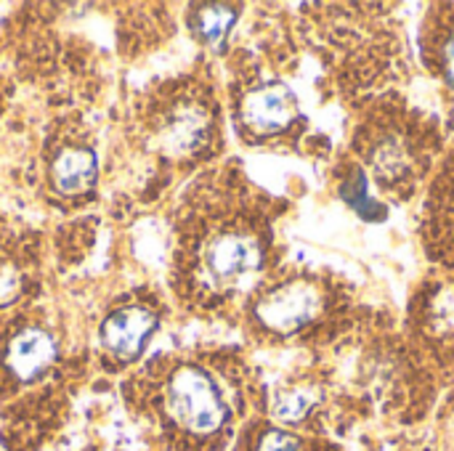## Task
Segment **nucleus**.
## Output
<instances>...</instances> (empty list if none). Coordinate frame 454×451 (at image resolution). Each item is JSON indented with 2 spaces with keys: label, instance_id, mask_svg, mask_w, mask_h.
<instances>
[{
  "label": "nucleus",
  "instance_id": "423d86ee",
  "mask_svg": "<svg viewBox=\"0 0 454 451\" xmlns=\"http://www.w3.org/2000/svg\"><path fill=\"white\" fill-rule=\"evenodd\" d=\"M53 340L40 330H27L8 346V367L16 377L32 380L53 362Z\"/></svg>",
  "mask_w": 454,
  "mask_h": 451
},
{
  "label": "nucleus",
  "instance_id": "7ed1b4c3",
  "mask_svg": "<svg viewBox=\"0 0 454 451\" xmlns=\"http://www.w3.org/2000/svg\"><path fill=\"white\" fill-rule=\"evenodd\" d=\"M154 330H157V316L149 308L133 306V308L114 311L101 324V343L109 354L120 359H133L144 351Z\"/></svg>",
  "mask_w": 454,
  "mask_h": 451
},
{
  "label": "nucleus",
  "instance_id": "20e7f679",
  "mask_svg": "<svg viewBox=\"0 0 454 451\" xmlns=\"http://www.w3.org/2000/svg\"><path fill=\"white\" fill-rule=\"evenodd\" d=\"M261 247L255 239L242 234H223L218 237L205 255L207 271L218 279H237L261 266Z\"/></svg>",
  "mask_w": 454,
  "mask_h": 451
},
{
  "label": "nucleus",
  "instance_id": "f03ea898",
  "mask_svg": "<svg viewBox=\"0 0 454 451\" xmlns=\"http://www.w3.org/2000/svg\"><path fill=\"white\" fill-rule=\"evenodd\" d=\"M319 311V295L309 284H287L271 292L258 306V316L277 332H295L309 324Z\"/></svg>",
  "mask_w": 454,
  "mask_h": 451
},
{
  "label": "nucleus",
  "instance_id": "9b49d317",
  "mask_svg": "<svg viewBox=\"0 0 454 451\" xmlns=\"http://www.w3.org/2000/svg\"><path fill=\"white\" fill-rule=\"evenodd\" d=\"M434 322L444 330L452 332L454 330V292H447L444 298H439L436 308H434Z\"/></svg>",
  "mask_w": 454,
  "mask_h": 451
},
{
  "label": "nucleus",
  "instance_id": "39448f33",
  "mask_svg": "<svg viewBox=\"0 0 454 451\" xmlns=\"http://www.w3.org/2000/svg\"><path fill=\"white\" fill-rule=\"evenodd\" d=\"M245 122L258 133H274L287 125L293 114V96L285 85H266L253 90L242 106Z\"/></svg>",
  "mask_w": 454,
  "mask_h": 451
},
{
  "label": "nucleus",
  "instance_id": "f8f14e48",
  "mask_svg": "<svg viewBox=\"0 0 454 451\" xmlns=\"http://www.w3.org/2000/svg\"><path fill=\"white\" fill-rule=\"evenodd\" d=\"M444 58H447V72H450V80L454 82V37L450 40L447 51H444Z\"/></svg>",
  "mask_w": 454,
  "mask_h": 451
},
{
  "label": "nucleus",
  "instance_id": "f257e3e1",
  "mask_svg": "<svg viewBox=\"0 0 454 451\" xmlns=\"http://www.w3.org/2000/svg\"><path fill=\"white\" fill-rule=\"evenodd\" d=\"M168 412L181 428L200 436L218 431L226 420V407L215 383L194 367H184L170 377Z\"/></svg>",
  "mask_w": 454,
  "mask_h": 451
},
{
  "label": "nucleus",
  "instance_id": "1a4fd4ad",
  "mask_svg": "<svg viewBox=\"0 0 454 451\" xmlns=\"http://www.w3.org/2000/svg\"><path fill=\"white\" fill-rule=\"evenodd\" d=\"M317 404V396L309 391H290L285 396L277 399L274 404V415L285 423H298L301 417H306L311 412V407Z\"/></svg>",
  "mask_w": 454,
  "mask_h": 451
},
{
  "label": "nucleus",
  "instance_id": "6e6552de",
  "mask_svg": "<svg viewBox=\"0 0 454 451\" xmlns=\"http://www.w3.org/2000/svg\"><path fill=\"white\" fill-rule=\"evenodd\" d=\"M234 21H237V8H231V5H205L197 13V32L205 40L215 43L231 29Z\"/></svg>",
  "mask_w": 454,
  "mask_h": 451
},
{
  "label": "nucleus",
  "instance_id": "0eeeda50",
  "mask_svg": "<svg viewBox=\"0 0 454 451\" xmlns=\"http://www.w3.org/2000/svg\"><path fill=\"white\" fill-rule=\"evenodd\" d=\"M53 181L67 194L88 189L96 181V157L85 149L64 152L53 165Z\"/></svg>",
  "mask_w": 454,
  "mask_h": 451
},
{
  "label": "nucleus",
  "instance_id": "9d476101",
  "mask_svg": "<svg viewBox=\"0 0 454 451\" xmlns=\"http://www.w3.org/2000/svg\"><path fill=\"white\" fill-rule=\"evenodd\" d=\"M258 451H301V441L285 431H271L261 439Z\"/></svg>",
  "mask_w": 454,
  "mask_h": 451
}]
</instances>
